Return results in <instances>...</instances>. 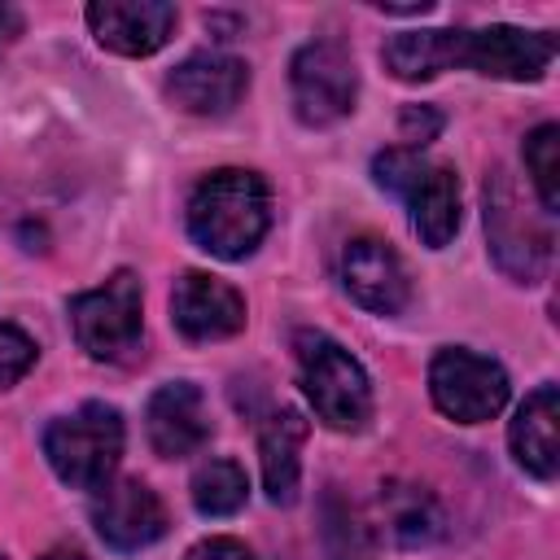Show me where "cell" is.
<instances>
[{
  "label": "cell",
  "mask_w": 560,
  "mask_h": 560,
  "mask_svg": "<svg viewBox=\"0 0 560 560\" xmlns=\"http://www.w3.org/2000/svg\"><path fill=\"white\" fill-rule=\"evenodd\" d=\"M70 328L92 359H127L140 346V280L114 271L105 284L70 298Z\"/></svg>",
  "instance_id": "6"
},
{
  "label": "cell",
  "mask_w": 560,
  "mask_h": 560,
  "mask_svg": "<svg viewBox=\"0 0 560 560\" xmlns=\"http://www.w3.org/2000/svg\"><path fill=\"white\" fill-rule=\"evenodd\" d=\"M267 223H271V197L262 175L254 171L241 166L210 171L188 197V236L223 262L254 254L258 241L267 236Z\"/></svg>",
  "instance_id": "1"
},
{
  "label": "cell",
  "mask_w": 560,
  "mask_h": 560,
  "mask_svg": "<svg viewBox=\"0 0 560 560\" xmlns=\"http://www.w3.org/2000/svg\"><path fill=\"white\" fill-rule=\"evenodd\" d=\"M551 61H556V39L542 31H521L508 22L464 31L459 66H472L477 74L508 79V83H534L551 70Z\"/></svg>",
  "instance_id": "9"
},
{
  "label": "cell",
  "mask_w": 560,
  "mask_h": 560,
  "mask_svg": "<svg viewBox=\"0 0 560 560\" xmlns=\"http://www.w3.org/2000/svg\"><path fill=\"white\" fill-rule=\"evenodd\" d=\"M429 394H433L442 416H451L459 424H481V420H494L503 411L508 372L486 354H472L464 346H446L429 363Z\"/></svg>",
  "instance_id": "8"
},
{
  "label": "cell",
  "mask_w": 560,
  "mask_h": 560,
  "mask_svg": "<svg viewBox=\"0 0 560 560\" xmlns=\"http://www.w3.org/2000/svg\"><path fill=\"white\" fill-rule=\"evenodd\" d=\"M249 88V66L228 52H192L166 74V96L197 118L228 114Z\"/></svg>",
  "instance_id": "12"
},
{
  "label": "cell",
  "mask_w": 560,
  "mask_h": 560,
  "mask_svg": "<svg viewBox=\"0 0 560 560\" xmlns=\"http://www.w3.org/2000/svg\"><path fill=\"white\" fill-rule=\"evenodd\" d=\"M22 35V13L13 4H0V52Z\"/></svg>",
  "instance_id": "26"
},
{
  "label": "cell",
  "mask_w": 560,
  "mask_h": 560,
  "mask_svg": "<svg viewBox=\"0 0 560 560\" xmlns=\"http://www.w3.org/2000/svg\"><path fill=\"white\" fill-rule=\"evenodd\" d=\"M381 512H385L389 534L402 547H429L446 529L442 503L424 486H416V481H385L381 486Z\"/></svg>",
  "instance_id": "19"
},
{
  "label": "cell",
  "mask_w": 560,
  "mask_h": 560,
  "mask_svg": "<svg viewBox=\"0 0 560 560\" xmlns=\"http://www.w3.org/2000/svg\"><path fill=\"white\" fill-rule=\"evenodd\" d=\"M289 88H293V114L306 127H328L354 109L359 96L354 57L332 39L302 44L289 61Z\"/></svg>",
  "instance_id": "7"
},
{
  "label": "cell",
  "mask_w": 560,
  "mask_h": 560,
  "mask_svg": "<svg viewBox=\"0 0 560 560\" xmlns=\"http://www.w3.org/2000/svg\"><path fill=\"white\" fill-rule=\"evenodd\" d=\"M372 179L407 206L411 228L429 249H442L459 232V179H455V171L429 162L416 149H385L372 162Z\"/></svg>",
  "instance_id": "2"
},
{
  "label": "cell",
  "mask_w": 560,
  "mask_h": 560,
  "mask_svg": "<svg viewBox=\"0 0 560 560\" xmlns=\"http://www.w3.org/2000/svg\"><path fill=\"white\" fill-rule=\"evenodd\" d=\"M512 455L525 472L551 481L560 468V389L556 385H538L525 394V402L512 416L508 429Z\"/></svg>",
  "instance_id": "16"
},
{
  "label": "cell",
  "mask_w": 560,
  "mask_h": 560,
  "mask_svg": "<svg viewBox=\"0 0 560 560\" xmlns=\"http://www.w3.org/2000/svg\"><path fill=\"white\" fill-rule=\"evenodd\" d=\"M398 131H402L407 149H420V144L438 140V131H442V114H438L433 105H407L402 118H398Z\"/></svg>",
  "instance_id": "24"
},
{
  "label": "cell",
  "mask_w": 560,
  "mask_h": 560,
  "mask_svg": "<svg viewBox=\"0 0 560 560\" xmlns=\"http://www.w3.org/2000/svg\"><path fill=\"white\" fill-rule=\"evenodd\" d=\"M39 560H88L83 551H74V547H52V551H44Z\"/></svg>",
  "instance_id": "27"
},
{
  "label": "cell",
  "mask_w": 560,
  "mask_h": 560,
  "mask_svg": "<svg viewBox=\"0 0 560 560\" xmlns=\"http://www.w3.org/2000/svg\"><path fill=\"white\" fill-rule=\"evenodd\" d=\"M52 472L74 490H101L122 459V416L109 402H83L44 429Z\"/></svg>",
  "instance_id": "4"
},
{
  "label": "cell",
  "mask_w": 560,
  "mask_h": 560,
  "mask_svg": "<svg viewBox=\"0 0 560 560\" xmlns=\"http://www.w3.org/2000/svg\"><path fill=\"white\" fill-rule=\"evenodd\" d=\"M245 499H249V481L236 459H206L192 472V503L201 516H232L245 508Z\"/></svg>",
  "instance_id": "20"
},
{
  "label": "cell",
  "mask_w": 560,
  "mask_h": 560,
  "mask_svg": "<svg viewBox=\"0 0 560 560\" xmlns=\"http://www.w3.org/2000/svg\"><path fill=\"white\" fill-rule=\"evenodd\" d=\"M171 324L188 341H223L245 328V298L206 271H184L171 289Z\"/></svg>",
  "instance_id": "14"
},
{
  "label": "cell",
  "mask_w": 560,
  "mask_h": 560,
  "mask_svg": "<svg viewBox=\"0 0 560 560\" xmlns=\"http://www.w3.org/2000/svg\"><path fill=\"white\" fill-rule=\"evenodd\" d=\"M35 363V341L18 324H0V389L22 381Z\"/></svg>",
  "instance_id": "23"
},
{
  "label": "cell",
  "mask_w": 560,
  "mask_h": 560,
  "mask_svg": "<svg viewBox=\"0 0 560 560\" xmlns=\"http://www.w3.org/2000/svg\"><path fill=\"white\" fill-rule=\"evenodd\" d=\"M324 542H328V560H376L368 521L337 494L324 508Z\"/></svg>",
  "instance_id": "22"
},
{
  "label": "cell",
  "mask_w": 560,
  "mask_h": 560,
  "mask_svg": "<svg viewBox=\"0 0 560 560\" xmlns=\"http://www.w3.org/2000/svg\"><path fill=\"white\" fill-rule=\"evenodd\" d=\"M0 560H4V551H0Z\"/></svg>",
  "instance_id": "28"
},
{
  "label": "cell",
  "mask_w": 560,
  "mask_h": 560,
  "mask_svg": "<svg viewBox=\"0 0 560 560\" xmlns=\"http://www.w3.org/2000/svg\"><path fill=\"white\" fill-rule=\"evenodd\" d=\"M302 442H306V420L293 407H280L262 420L258 433V459H262V486L271 503H293L298 477H302Z\"/></svg>",
  "instance_id": "17"
},
{
  "label": "cell",
  "mask_w": 560,
  "mask_h": 560,
  "mask_svg": "<svg viewBox=\"0 0 560 560\" xmlns=\"http://www.w3.org/2000/svg\"><path fill=\"white\" fill-rule=\"evenodd\" d=\"M184 560H254V556H249V547L236 542V538H206V542H197Z\"/></svg>",
  "instance_id": "25"
},
{
  "label": "cell",
  "mask_w": 560,
  "mask_h": 560,
  "mask_svg": "<svg viewBox=\"0 0 560 560\" xmlns=\"http://www.w3.org/2000/svg\"><path fill=\"white\" fill-rule=\"evenodd\" d=\"M293 350H298L302 394L311 398L315 416L337 433L363 429L372 416V381L363 363L324 332H298Z\"/></svg>",
  "instance_id": "3"
},
{
  "label": "cell",
  "mask_w": 560,
  "mask_h": 560,
  "mask_svg": "<svg viewBox=\"0 0 560 560\" xmlns=\"http://www.w3.org/2000/svg\"><path fill=\"white\" fill-rule=\"evenodd\" d=\"M341 284L372 315H398L411 302V280L402 258L381 236H354L341 249Z\"/></svg>",
  "instance_id": "10"
},
{
  "label": "cell",
  "mask_w": 560,
  "mask_h": 560,
  "mask_svg": "<svg viewBox=\"0 0 560 560\" xmlns=\"http://www.w3.org/2000/svg\"><path fill=\"white\" fill-rule=\"evenodd\" d=\"M92 525L114 551H140L166 534V508L144 481H105L92 499Z\"/></svg>",
  "instance_id": "11"
},
{
  "label": "cell",
  "mask_w": 560,
  "mask_h": 560,
  "mask_svg": "<svg viewBox=\"0 0 560 560\" xmlns=\"http://www.w3.org/2000/svg\"><path fill=\"white\" fill-rule=\"evenodd\" d=\"M525 171L538 188V201L542 210H560V127L556 122H542L525 136Z\"/></svg>",
  "instance_id": "21"
},
{
  "label": "cell",
  "mask_w": 560,
  "mask_h": 560,
  "mask_svg": "<svg viewBox=\"0 0 560 560\" xmlns=\"http://www.w3.org/2000/svg\"><path fill=\"white\" fill-rule=\"evenodd\" d=\"M144 429L162 459H184V455L201 451L210 438V416H206L201 389L192 381H166L162 389H153V398L144 407Z\"/></svg>",
  "instance_id": "15"
},
{
  "label": "cell",
  "mask_w": 560,
  "mask_h": 560,
  "mask_svg": "<svg viewBox=\"0 0 560 560\" xmlns=\"http://www.w3.org/2000/svg\"><path fill=\"white\" fill-rule=\"evenodd\" d=\"M486 236H490V254L494 262L521 280V284H534L542 271H547V258H551V232L542 228L538 214L525 210L516 184L508 171H494L486 179Z\"/></svg>",
  "instance_id": "5"
},
{
  "label": "cell",
  "mask_w": 560,
  "mask_h": 560,
  "mask_svg": "<svg viewBox=\"0 0 560 560\" xmlns=\"http://www.w3.org/2000/svg\"><path fill=\"white\" fill-rule=\"evenodd\" d=\"M464 52V31H402L381 48V61L394 79L402 83H429L442 70L459 66Z\"/></svg>",
  "instance_id": "18"
},
{
  "label": "cell",
  "mask_w": 560,
  "mask_h": 560,
  "mask_svg": "<svg viewBox=\"0 0 560 560\" xmlns=\"http://www.w3.org/2000/svg\"><path fill=\"white\" fill-rule=\"evenodd\" d=\"M88 26L101 48L122 57H149L175 35V4L166 0H92Z\"/></svg>",
  "instance_id": "13"
}]
</instances>
